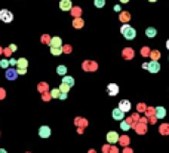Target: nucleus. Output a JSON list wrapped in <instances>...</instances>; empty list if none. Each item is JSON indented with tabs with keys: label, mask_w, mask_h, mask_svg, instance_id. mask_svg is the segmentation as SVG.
<instances>
[{
	"label": "nucleus",
	"mask_w": 169,
	"mask_h": 153,
	"mask_svg": "<svg viewBox=\"0 0 169 153\" xmlns=\"http://www.w3.org/2000/svg\"><path fill=\"white\" fill-rule=\"evenodd\" d=\"M120 33L123 34V37H125V39H128V40H134V39H135V36H136V30L134 28V27H131V25L125 24V25H122Z\"/></svg>",
	"instance_id": "f257e3e1"
},
{
	"label": "nucleus",
	"mask_w": 169,
	"mask_h": 153,
	"mask_svg": "<svg viewBox=\"0 0 169 153\" xmlns=\"http://www.w3.org/2000/svg\"><path fill=\"white\" fill-rule=\"evenodd\" d=\"M119 141V134L116 131H110L108 134H107V143H110V144H116Z\"/></svg>",
	"instance_id": "f03ea898"
},
{
	"label": "nucleus",
	"mask_w": 169,
	"mask_h": 153,
	"mask_svg": "<svg viewBox=\"0 0 169 153\" xmlns=\"http://www.w3.org/2000/svg\"><path fill=\"white\" fill-rule=\"evenodd\" d=\"M39 135L42 138H49L51 137V128L49 126H40L39 128Z\"/></svg>",
	"instance_id": "7ed1b4c3"
},
{
	"label": "nucleus",
	"mask_w": 169,
	"mask_h": 153,
	"mask_svg": "<svg viewBox=\"0 0 169 153\" xmlns=\"http://www.w3.org/2000/svg\"><path fill=\"white\" fill-rule=\"evenodd\" d=\"M111 116H113V119L114 120H123V118H125V112L123 110H120V109H114L113 110V113H111Z\"/></svg>",
	"instance_id": "20e7f679"
},
{
	"label": "nucleus",
	"mask_w": 169,
	"mask_h": 153,
	"mask_svg": "<svg viewBox=\"0 0 169 153\" xmlns=\"http://www.w3.org/2000/svg\"><path fill=\"white\" fill-rule=\"evenodd\" d=\"M18 76V70H14V68H8L6 70V79L8 80H15Z\"/></svg>",
	"instance_id": "39448f33"
},
{
	"label": "nucleus",
	"mask_w": 169,
	"mask_h": 153,
	"mask_svg": "<svg viewBox=\"0 0 169 153\" xmlns=\"http://www.w3.org/2000/svg\"><path fill=\"white\" fill-rule=\"evenodd\" d=\"M71 6H73V5H71V0H61V2H59V9H61V11H65V12H67V11L71 9Z\"/></svg>",
	"instance_id": "423d86ee"
},
{
	"label": "nucleus",
	"mask_w": 169,
	"mask_h": 153,
	"mask_svg": "<svg viewBox=\"0 0 169 153\" xmlns=\"http://www.w3.org/2000/svg\"><path fill=\"white\" fill-rule=\"evenodd\" d=\"M49 45H51V48H61L62 46V40H61V37H52Z\"/></svg>",
	"instance_id": "0eeeda50"
},
{
	"label": "nucleus",
	"mask_w": 169,
	"mask_h": 153,
	"mask_svg": "<svg viewBox=\"0 0 169 153\" xmlns=\"http://www.w3.org/2000/svg\"><path fill=\"white\" fill-rule=\"evenodd\" d=\"M119 109H120V110H123V112L126 113V112H129V110H131V103L128 101V100H122V101L119 103Z\"/></svg>",
	"instance_id": "6e6552de"
},
{
	"label": "nucleus",
	"mask_w": 169,
	"mask_h": 153,
	"mask_svg": "<svg viewBox=\"0 0 169 153\" xmlns=\"http://www.w3.org/2000/svg\"><path fill=\"white\" fill-rule=\"evenodd\" d=\"M160 70V64L157 63V61H151V63H148V71H151V73H157Z\"/></svg>",
	"instance_id": "1a4fd4ad"
},
{
	"label": "nucleus",
	"mask_w": 169,
	"mask_h": 153,
	"mask_svg": "<svg viewBox=\"0 0 169 153\" xmlns=\"http://www.w3.org/2000/svg\"><path fill=\"white\" fill-rule=\"evenodd\" d=\"M166 116V109L165 107H157L156 109V118L157 119H163Z\"/></svg>",
	"instance_id": "9d476101"
},
{
	"label": "nucleus",
	"mask_w": 169,
	"mask_h": 153,
	"mask_svg": "<svg viewBox=\"0 0 169 153\" xmlns=\"http://www.w3.org/2000/svg\"><path fill=\"white\" fill-rule=\"evenodd\" d=\"M108 94H110V95H117L119 86L116 85V83H110V85H108Z\"/></svg>",
	"instance_id": "9b49d317"
},
{
	"label": "nucleus",
	"mask_w": 169,
	"mask_h": 153,
	"mask_svg": "<svg viewBox=\"0 0 169 153\" xmlns=\"http://www.w3.org/2000/svg\"><path fill=\"white\" fill-rule=\"evenodd\" d=\"M62 83H64V85H67V86H70V88H71V86L74 85V79H73L71 76H67V74H65V76L62 77Z\"/></svg>",
	"instance_id": "f8f14e48"
},
{
	"label": "nucleus",
	"mask_w": 169,
	"mask_h": 153,
	"mask_svg": "<svg viewBox=\"0 0 169 153\" xmlns=\"http://www.w3.org/2000/svg\"><path fill=\"white\" fill-rule=\"evenodd\" d=\"M156 34H157V31H156V28H154V27H148V28L145 30V36H147V37H150V39L154 37Z\"/></svg>",
	"instance_id": "ddd939ff"
},
{
	"label": "nucleus",
	"mask_w": 169,
	"mask_h": 153,
	"mask_svg": "<svg viewBox=\"0 0 169 153\" xmlns=\"http://www.w3.org/2000/svg\"><path fill=\"white\" fill-rule=\"evenodd\" d=\"M56 73H58L59 76H62V77H64V76H65V73H67V67H65V66H58V67H56Z\"/></svg>",
	"instance_id": "4468645a"
},
{
	"label": "nucleus",
	"mask_w": 169,
	"mask_h": 153,
	"mask_svg": "<svg viewBox=\"0 0 169 153\" xmlns=\"http://www.w3.org/2000/svg\"><path fill=\"white\" fill-rule=\"evenodd\" d=\"M27 66H28V61L25 58H19L18 60V67L19 68H27Z\"/></svg>",
	"instance_id": "2eb2a0df"
},
{
	"label": "nucleus",
	"mask_w": 169,
	"mask_h": 153,
	"mask_svg": "<svg viewBox=\"0 0 169 153\" xmlns=\"http://www.w3.org/2000/svg\"><path fill=\"white\" fill-rule=\"evenodd\" d=\"M59 95H61V91L56 88V89H52L51 91V97L52 98H59Z\"/></svg>",
	"instance_id": "dca6fc26"
},
{
	"label": "nucleus",
	"mask_w": 169,
	"mask_h": 153,
	"mask_svg": "<svg viewBox=\"0 0 169 153\" xmlns=\"http://www.w3.org/2000/svg\"><path fill=\"white\" fill-rule=\"evenodd\" d=\"M120 128H122L123 131H129V128H131V125H129L128 122H125V120H122V122H120Z\"/></svg>",
	"instance_id": "f3484780"
},
{
	"label": "nucleus",
	"mask_w": 169,
	"mask_h": 153,
	"mask_svg": "<svg viewBox=\"0 0 169 153\" xmlns=\"http://www.w3.org/2000/svg\"><path fill=\"white\" fill-rule=\"evenodd\" d=\"M52 55H61L62 54V48H51Z\"/></svg>",
	"instance_id": "a211bd4d"
},
{
	"label": "nucleus",
	"mask_w": 169,
	"mask_h": 153,
	"mask_svg": "<svg viewBox=\"0 0 169 153\" xmlns=\"http://www.w3.org/2000/svg\"><path fill=\"white\" fill-rule=\"evenodd\" d=\"M8 14H9V11H6V9H2V11H0V19H2V21H5V18L8 17Z\"/></svg>",
	"instance_id": "6ab92c4d"
},
{
	"label": "nucleus",
	"mask_w": 169,
	"mask_h": 153,
	"mask_svg": "<svg viewBox=\"0 0 169 153\" xmlns=\"http://www.w3.org/2000/svg\"><path fill=\"white\" fill-rule=\"evenodd\" d=\"M95 6L97 8H104L105 6V0H95Z\"/></svg>",
	"instance_id": "aec40b11"
},
{
	"label": "nucleus",
	"mask_w": 169,
	"mask_h": 153,
	"mask_svg": "<svg viewBox=\"0 0 169 153\" xmlns=\"http://www.w3.org/2000/svg\"><path fill=\"white\" fill-rule=\"evenodd\" d=\"M59 91H61V92H65V94H67L68 91H70V86L64 85V83H61V86H59Z\"/></svg>",
	"instance_id": "412c9836"
},
{
	"label": "nucleus",
	"mask_w": 169,
	"mask_h": 153,
	"mask_svg": "<svg viewBox=\"0 0 169 153\" xmlns=\"http://www.w3.org/2000/svg\"><path fill=\"white\" fill-rule=\"evenodd\" d=\"M8 66H9V61L8 60H2L0 61V67L2 68H8Z\"/></svg>",
	"instance_id": "4be33fe9"
},
{
	"label": "nucleus",
	"mask_w": 169,
	"mask_h": 153,
	"mask_svg": "<svg viewBox=\"0 0 169 153\" xmlns=\"http://www.w3.org/2000/svg\"><path fill=\"white\" fill-rule=\"evenodd\" d=\"M12 19H14V15H12V14L9 12V14H8V17L5 18V22H11Z\"/></svg>",
	"instance_id": "5701e85b"
},
{
	"label": "nucleus",
	"mask_w": 169,
	"mask_h": 153,
	"mask_svg": "<svg viewBox=\"0 0 169 153\" xmlns=\"http://www.w3.org/2000/svg\"><path fill=\"white\" fill-rule=\"evenodd\" d=\"M9 64H11V66H17V64H18V61H17V60H14V58H12V60H9Z\"/></svg>",
	"instance_id": "b1692460"
},
{
	"label": "nucleus",
	"mask_w": 169,
	"mask_h": 153,
	"mask_svg": "<svg viewBox=\"0 0 169 153\" xmlns=\"http://www.w3.org/2000/svg\"><path fill=\"white\" fill-rule=\"evenodd\" d=\"M67 98V94L65 92H61V95H59V100H65Z\"/></svg>",
	"instance_id": "393cba45"
},
{
	"label": "nucleus",
	"mask_w": 169,
	"mask_h": 153,
	"mask_svg": "<svg viewBox=\"0 0 169 153\" xmlns=\"http://www.w3.org/2000/svg\"><path fill=\"white\" fill-rule=\"evenodd\" d=\"M18 74H25V68H19L18 70Z\"/></svg>",
	"instance_id": "a878e982"
},
{
	"label": "nucleus",
	"mask_w": 169,
	"mask_h": 153,
	"mask_svg": "<svg viewBox=\"0 0 169 153\" xmlns=\"http://www.w3.org/2000/svg\"><path fill=\"white\" fill-rule=\"evenodd\" d=\"M129 0H120V3H128Z\"/></svg>",
	"instance_id": "bb28decb"
},
{
	"label": "nucleus",
	"mask_w": 169,
	"mask_h": 153,
	"mask_svg": "<svg viewBox=\"0 0 169 153\" xmlns=\"http://www.w3.org/2000/svg\"><path fill=\"white\" fill-rule=\"evenodd\" d=\"M0 153H6V150L5 149H0Z\"/></svg>",
	"instance_id": "cd10ccee"
},
{
	"label": "nucleus",
	"mask_w": 169,
	"mask_h": 153,
	"mask_svg": "<svg viewBox=\"0 0 169 153\" xmlns=\"http://www.w3.org/2000/svg\"><path fill=\"white\" fill-rule=\"evenodd\" d=\"M166 48H168V49H169V40H168V42H166Z\"/></svg>",
	"instance_id": "c85d7f7f"
},
{
	"label": "nucleus",
	"mask_w": 169,
	"mask_h": 153,
	"mask_svg": "<svg viewBox=\"0 0 169 153\" xmlns=\"http://www.w3.org/2000/svg\"><path fill=\"white\" fill-rule=\"evenodd\" d=\"M148 2H157V0H148Z\"/></svg>",
	"instance_id": "c756f323"
}]
</instances>
